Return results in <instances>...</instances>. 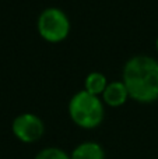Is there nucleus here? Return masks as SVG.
Returning a JSON list of instances; mask_svg holds the SVG:
<instances>
[{"instance_id": "obj_6", "label": "nucleus", "mask_w": 158, "mask_h": 159, "mask_svg": "<svg viewBox=\"0 0 158 159\" xmlns=\"http://www.w3.org/2000/svg\"><path fill=\"white\" fill-rule=\"evenodd\" d=\"M72 159H105V151L102 145L95 141H84L74 147L70 152Z\"/></svg>"}, {"instance_id": "obj_2", "label": "nucleus", "mask_w": 158, "mask_h": 159, "mask_svg": "<svg viewBox=\"0 0 158 159\" xmlns=\"http://www.w3.org/2000/svg\"><path fill=\"white\" fill-rule=\"evenodd\" d=\"M67 112L72 121L80 129H97L104 121L105 106L100 96L81 89L70 98Z\"/></svg>"}, {"instance_id": "obj_7", "label": "nucleus", "mask_w": 158, "mask_h": 159, "mask_svg": "<svg viewBox=\"0 0 158 159\" xmlns=\"http://www.w3.org/2000/svg\"><path fill=\"white\" fill-rule=\"evenodd\" d=\"M108 84L109 82L106 80L105 74H102L101 71H91L84 78V91L101 98V95L104 93Z\"/></svg>"}, {"instance_id": "obj_3", "label": "nucleus", "mask_w": 158, "mask_h": 159, "mask_svg": "<svg viewBox=\"0 0 158 159\" xmlns=\"http://www.w3.org/2000/svg\"><path fill=\"white\" fill-rule=\"evenodd\" d=\"M69 16L59 7H48L38 16L36 30L44 41L49 43H60L70 34Z\"/></svg>"}, {"instance_id": "obj_1", "label": "nucleus", "mask_w": 158, "mask_h": 159, "mask_svg": "<svg viewBox=\"0 0 158 159\" xmlns=\"http://www.w3.org/2000/svg\"><path fill=\"white\" fill-rule=\"evenodd\" d=\"M122 81L130 99L139 103L158 101V60L147 55H136L125 63Z\"/></svg>"}, {"instance_id": "obj_8", "label": "nucleus", "mask_w": 158, "mask_h": 159, "mask_svg": "<svg viewBox=\"0 0 158 159\" xmlns=\"http://www.w3.org/2000/svg\"><path fill=\"white\" fill-rule=\"evenodd\" d=\"M34 159H72V158H70V154H67L64 149L59 148V147H46V148L41 149Z\"/></svg>"}, {"instance_id": "obj_9", "label": "nucleus", "mask_w": 158, "mask_h": 159, "mask_svg": "<svg viewBox=\"0 0 158 159\" xmlns=\"http://www.w3.org/2000/svg\"><path fill=\"white\" fill-rule=\"evenodd\" d=\"M156 49H157V53H158V36H157V39H156Z\"/></svg>"}, {"instance_id": "obj_5", "label": "nucleus", "mask_w": 158, "mask_h": 159, "mask_svg": "<svg viewBox=\"0 0 158 159\" xmlns=\"http://www.w3.org/2000/svg\"><path fill=\"white\" fill-rule=\"evenodd\" d=\"M101 99H102L104 105H108L111 107H120L130 99V95H129L126 85L120 80V81L109 82L104 93L101 95Z\"/></svg>"}, {"instance_id": "obj_4", "label": "nucleus", "mask_w": 158, "mask_h": 159, "mask_svg": "<svg viewBox=\"0 0 158 159\" xmlns=\"http://www.w3.org/2000/svg\"><path fill=\"white\" fill-rule=\"evenodd\" d=\"M11 131L14 137L24 144H32L39 141L45 134V123L38 115L21 113L11 123Z\"/></svg>"}]
</instances>
